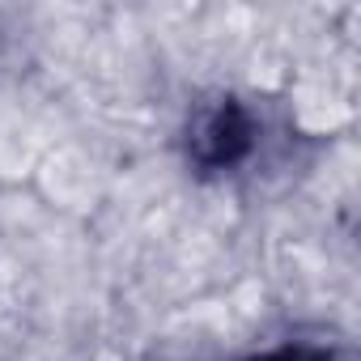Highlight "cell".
Masks as SVG:
<instances>
[{
	"mask_svg": "<svg viewBox=\"0 0 361 361\" xmlns=\"http://www.w3.org/2000/svg\"><path fill=\"white\" fill-rule=\"evenodd\" d=\"M259 145V123L247 102L238 98H213L196 106L188 123V161L196 170H234L243 166Z\"/></svg>",
	"mask_w": 361,
	"mask_h": 361,
	"instance_id": "obj_1",
	"label": "cell"
},
{
	"mask_svg": "<svg viewBox=\"0 0 361 361\" xmlns=\"http://www.w3.org/2000/svg\"><path fill=\"white\" fill-rule=\"evenodd\" d=\"M247 361H336L327 348H306V344H285V348H272V353H259V357H247Z\"/></svg>",
	"mask_w": 361,
	"mask_h": 361,
	"instance_id": "obj_2",
	"label": "cell"
}]
</instances>
